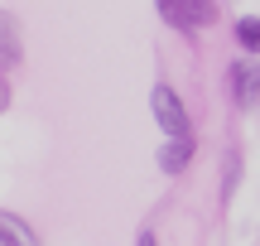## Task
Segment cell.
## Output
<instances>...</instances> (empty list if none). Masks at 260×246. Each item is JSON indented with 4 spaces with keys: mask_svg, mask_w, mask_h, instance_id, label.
Listing matches in <instances>:
<instances>
[{
    "mask_svg": "<svg viewBox=\"0 0 260 246\" xmlns=\"http://www.w3.org/2000/svg\"><path fill=\"white\" fill-rule=\"evenodd\" d=\"M149 106H154V121L164 126L169 140H183V135H193V131H188V111H183V102H178V92H174L169 82H159L154 92H149Z\"/></svg>",
    "mask_w": 260,
    "mask_h": 246,
    "instance_id": "6da1fadb",
    "label": "cell"
},
{
    "mask_svg": "<svg viewBox=\"0 0 260 246\" xmlns=\"http://www.w3.org/2000/svg\"><path fill=\"white\" fill-rule=\"evenodd\" d=\"M140 246H154V232H140Z\"/></svg>",
    "mask_w": 260,
    "mask_h": 246,
    "instance_id": "9c48e42d",
    "label": "cell"
},
{
    "mask_svg": "<svg viewBox=\"0 0 260 246\" xmlns=\"http://www.w3.org/2000/svg\"><path fill=\"white\" fill-rule=\"evenodd\" d=\"M226 82H232L236 106H255L260 102V68L255 63H232L226 68Z\"/></svg>",
    "mask_w": 260,
    "mask_h": 246,
    "instance_id": "3957f363",
    "label": "cell"
},
{
    "mask_svg": "<svg viewBox=\"0 0 260 246\" xmlns=\"http://www.w3.org/2000/svg\"><path fill=\"white\" fill-rule=\"evenodd\" d=\"M19 19L10 15V10H0V68H15L19 63Z\"/></svg>",
    "mask_w": 260,
    "mask_h": 246,
    "instance_id": "277c9868",
    "label": "cell"
},
{
    "mask_svg": "<svg viewBox=\"0 0 260 246\" xmlns=\"http://www.w3.org/2000/svg\"><path fill=\"white\" fill-rule=\"evenodd\" d=\"M5 97H10V87H5V82H0V106H5Z\"/></svg>",
    "mask_w": 260,
    "mask_h": 246,
    "instance_id": "30bf717a",
    "label": "cell"
},
{
    "mask_svg": "<svg viewBox=\"0 0 260 246\" xmlns=\"http://www.w3.org/2000/svg\"><path fill=\"white\" fill-rule=\"evenodd\" d=\"M236 169H241V160H236V155H226V183H222V193H226V198H232V183H236Z\"/></svg>",
    "mask_w": 260,
    "mask_h": 246,
    "instance_id": "ba28073f",
    "label": "cell"
},
{
    "mask_svg": "<svg viewBox=\"0 0 260 246\" xmlns=\"http://www.w3.org/2000/svg\"><path fill=\"white\" fill-rule=\"evenodd\" d=\"M0 246H39V237H34V227H29L24 218L0 212Z\"/></svg>",
    "mask_w": 260,
    "mask_h": 246,
    "instance_id": "8992f818",
    "label": "cell"
},
{
    "mask_svg": "<svg viewBox=\"0 0 260 246\" xmlns=\"http://www.w3.org/2000/svg\"><path fill=\"white\" fill-rule=\"evenodd\" d=\"M159 19L174 29H193V24H217V5L212 0H154Z\"/></svg>",
    "mask_w": 260,
    "mask_h": 246,
    "instance_id": "7a4b0ae2",
    "label": "cell"
},
{
    "mask_svg": "<svg viewBox=\"0 0 260 246\" xmlns=\"http://www.w3.org/2000/svg\"><path fill=\"white\" fill-rule=\"evenodd\" d=\"M236 44H241L246 53H260V19H255V15L236 19Z\"/></svg>",
    "mask_w": 260,
    "mask_h": 246,
    "instance_id": "52a82bcc",
    "label": "cell"
},
{
    "mask_svg": "<svg viewBox=\"0 0 260 246\" xmlns=\"http://www.w3.org/2000/svg\"><path fill=\"white\" fill-rule=\"evenodd\" d=\"M188 160H193V135H183V140H164V145H159V169H164V174H183Z\"/></svg>",
    "mask_w": 260,
    "mask_h": 246,
    "instance_id": "5b68a950",
    "label": "cell"
}]
</instances>
